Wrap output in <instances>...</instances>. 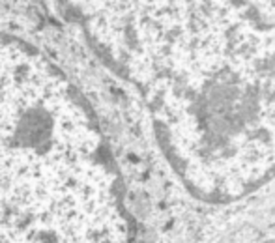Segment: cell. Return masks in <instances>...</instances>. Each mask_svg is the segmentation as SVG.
<instances>
[{"label": "cell", "mask_w": 275, "mask_h": 243, "mask_svg": "<svg viewBox=\"0 0 275 243\" xmlns=\"http://www.w3.org/2000/svg\"><path fill=\"white\" fill-rule=\"evenodd\" d=\"M264 243H275V238H270V240H266Z\"/></svg>", "instance_id": "obj_3"}, {"label": "cell", "mask_w": 275, "mask_h": 243, "mask_svg": "<svg viewBox=\"0 0 275 243\" xmlns=\"http://www.w3.org/2000/svg\"><path fill=\"white\" fill-rule=\"evenodd\" d=\"M0 243H133L98 123L43 56L0 38Z\"/></svg>", "instance_id": "obj_2"}, {"label": "cell", "mask_w": 275, "mask_h": 243, "mask_svg": "<svg viewBox=\"0 0 275 243\" xmlns=\"http://www.w3.org/2000/svg\"><path fill=\"white\" fill-rule=\"evenodd\" d=\"M142 94L189 193L229 204L275 178V24L243 0H79Z\"/></svg>", "instance_id": "obj_1"}]
</instances>
